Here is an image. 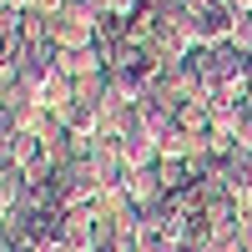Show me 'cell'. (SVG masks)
<instances>
[{"label": "cell", "instance_id": "obj_2", "mask_svg": "<svg viewBox=\"0 0 252 252\" xmlns=\"http://www.w3.org/2000/svg\"><path fill=\"white\" fill-rule=\"evenodd\" d=\"M232 5H252V0H232Z\"/></svg>", "mask_w": 252, "mask_h": 252}, {"label": "cell", "instance_id": "obj_1", "mask_svg": "<svg viewBox=\"0 0 252 252\" xmlns=\"http://www.w3.org/2000/svg\"><path fill=\"white\" fill-rule=\"evenodd\" d=\"M0 252H10V232H5V227H0Z\"/></svg>", "mask_w": 252, "mask_h": 252}]
</instances>
